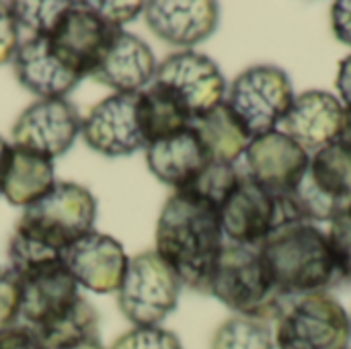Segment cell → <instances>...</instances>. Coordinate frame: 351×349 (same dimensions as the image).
I'll use <instances>...</instances> for the list:
<instances>
[{"instance_id": "6da1fadb", "label": "cell", "mask_w": 351, "mask_h": 349, "mask_svg": "<svg viewBox=\"0 0 351 349\" xmlns=\"http://www.w3.org/2000/svg\"><path fill=\"white\" fill-rule=\"evenodd\" d=\"M97 200L78 183H56L41 200L25 208L8 243L14 276L62 261L66 249L93 232Z\"/></svg>"}, {"instance_id": "7a4b0ae2", "label": "cell", "mask_w": 351, "mask_h": 349, "mask_svg": "<svg viewBox=\"0 0 351 349\" xmlns=\"http://www.w3.org/2000/svg\"><path fill=\"white\" fill-rule=\"evenodd\" d=\"M154 241V251L183 286L208 292L212 269L224 247L218 208L191 193L173 191L160 210Z\"/></svg>"}, {"instance_id": "3957f363", "label": "cell", "mask_w": 351, "mask_h": 349, "mask_svg": "<svg viewBox=\"0 0 351 349\" xmlns=\"http://www.w3.org/2000/svg\"><path fill=\"white\" fill-rule=\"evenodd\" d=\"M259 251L274 286L286 300L327 292L339 280L327 232L317 224L284 222L259 245Z\"/></svg>"}, {"instance_id": "277c9868", "label": "cell", "mask_w": 351, "mask_h": 349, "mask_svg": "<svg viewBox=\"0 0 351 349\" xmlns=\"http://www.w3.org/2000/svg\"><path fill=\"white\" fill-rule=\"evenodd\" d=\"M208 294L239 317L276 321L286 298L274 286L259 247L224 243L212 269Z\"/></svg>"}, {"instance_id": "5b68a950", "label": "cell", "mask_w": 351, "mask_h": 349, "mask_svg": "<svg viewBox=\"0 0 351 349\" xmlns=\"http://www.w3.org/2000/svg\"><path fill=\"white\" fill-rule=\"evenodd\" d=\"M276 349H348L351 319L331 292L288 298L274 325Z\"/></svg>"}, {"instance_id": "8992f818", "label": "cell", "mask_w": 351, "mask_h": 349, "mask_svg": "<svg viewBox=\"0 0 351 349\" xmlns=\"http://www.w3.org/2000/svg\"><path fill=\"white\" fill-rule=\"evenodd\" d=\"M294 97L286 70L274 64H255L232 80L224 103L253 140L278 130Z\"/></svg>"}, {"instance_id": "52a82bcc", "label": "cell", "mask_w": 351, "mask_h": 349, "mask_svg": "<svg viewBox=\"0 0 351 349\" xmlns=\"http://www.w3.org/2000/svg\"><path fill=\"white\" fill-rule=\"evenodd\" d=\"M284 200L294 220L331 222L351 204V160L346 152L331 144L311 154L306 173Z\"/></svg>"}, {"instance_id": "ba28073f", "label": "cell", "mask_w": 351, "mask_h": 349, "mask_svg": "<svg viewBox=\"0 0 351 349\" xmlns=\"http://www.w3.org/2000/svg\"><path fill=\"white\" fill-rule=\"evenodd\" d=\"M181 288V280L160 255L156 251H144L128 261L117 290V304L134 327H160L177 309Z\"/></svg>"}, {"instance_id": "9c48e42d", "label": "cell", "mask_w": 351, "mask_h": 349, "mask_svg": "<svg viewBox=\"0 0 351 349\" xmlns=\"http://www.w3.org/2000/svg\"><path fill=\"white\" fill-rule=\"evenodd\" d=\"M156 84L169 88L189 111L191 119H197L226 99V78L218 64L206 53L183 49L167 56L154 72Z\"/></svg>"}, {"instance_id": "30bf717a", "label": "cell", "mask_w": 351, "mask_h": 349, "mask_svg": "<svg viewBox=\"0 0 351 349\" xmlns=\"http://www.w3.org/2000/svg\"><path fill=\"white\" fill-rule=\"evenodd\" d=\"M218 214L224 237L245 247H259L280 224L294 220L286 200L261 189L245 171L234 191L218 208Z\"/></svg>"}, {"instance_id": "8fae6325", "label": "cell", "mask_w": 351, "mask_h": 349, "mask_svg": "<svg viewBox=\"0 0 351 349\" xmlns=\"http://www.w3.org/2000/svg\"><path fill=\"white\" fill-rule=\"evenodd\" d=\"M84 142L103 156H128L146 148L140 123V91L115 93L97 103L82 119Z\"/></svg>"}, {"instance_id": "7c38bea8", "label": "cell", "mask_w": 351, "mask_h": 349, "mask_svg": "<svg viewBox=\"0 0 351 349\" xmlns=\"http://www.w3.org/2000/svg\"><path fill=\"white\" fill-rule=\"evenodd\" d=\"M80 128V113L70 101L39 99L16 117L12 140L14 146L53 160L72 148Z\"/></svg>"}, {"instance_id": "4fadbf2b", "label": "cell", "mask_w": 351, "mask_h": 349, "mask_svg": "<svg viewBox=\"0 0 351 349\" xmlns=\"http://www.w3.org/2000/svg\"><path fill=\"white\" fill-rule=\"evenodd\" d=\"M243 158L245 175L276 197L288 195L311 165V154L282 130L253 138Z\"/></svg>"}, {"instance_id": "5bb4252c", "label": "cell", "mask_w": 351, "mask_h": 349, "mask_svg": "<svg viewBox=\"0 0 351 349\" xmlns=\"http://www.w3.org/2000/svg\"><path fill=\"white\" fill-rule=\"evenodd\" d=\"M117 29L123 27L105 23L84 0L70 2L58 27L45 39L80 78H86L95 72L107 43Z\"/></svg>"}, {"instance_id": "9a60e30c", "label": "cell", "mask_w": 351, "mask_h": 349, "mask_svg": "<svg viewBox=\"0 0 351 349\" xmlns=\"http://www.w3.org/2000/svg\"><path fill=\"white\" fill-rule=\"evenodd\" d=\"M21 290L19 317L33 331L49 325L80 298L78 284L68 272L64 259L37 265L16 276Z\"/></svg>"}, {"instance_id": "2e32d148", "label": "cell", "mask_w": 351, "mask_h": 349, "mask_svg": "<svg viewBox=\"0 0 351 349\" xmlns=\"http://www.w3.org/2000/svg\"><path fill=\"white\" fill-rule=\"evenodd\" d=\"M343 115L346 107L339 97L329 91L311 88L294 97L280 125L302 150L315 154L337 142Z\"/></svg>"}, {"instance_id": "e0dca14e", "label": "cell", "mask_w": 351, "mask_h": 349, "mask_svg": "<svg viewBox=\"0 0 351 349\" xmlns=\"http://www.w3.org/2000/svg\"><path fill=\"white\" fill-rule=\"evenodd\" d=\"M142 14L158 39L183 49L210 39L220 23V6L212 0L146 2Z\"/></svg>"}, {"instance_id": "ac0fdd59", "label": "cell", "mask_w": 351, "mask_h": 349, "mask_svg": "<svg viewBox=\"0 0 351 349\" xmlns=\"http://www.w3.org/2000/svg\"><path fill=\"white\" fill-rule=\"evenodd\" d=\"M128 261L130 257L119 241L95 230L72 243L64 253V263L78 288L82 286L95 294L117 292L125 276Z\"/></svg>"}, {"instance_id": "d6986e66", "label": "cell", "mask_w": 351, "mask_h": 349, "mask_svg": "<svg viewBox=\"0 0 351 349\" xmlns=\"http://www.w3.org/2000/svg\"><path fill=\"white\" fill-rule=\"evenodd\" d=\"M154 72L156 60L148 43L125 29H117L90 78L115 93H138L154 80Z\"/></svg>"}, {"instance_id": "ffe728a7", "label": "cell", "mask_w": 351, "mask_h": 349, "mask_svg": "<svg viewBox=\"0 0 351 349\" xmlns=\"http://www.w3.org/2000/svg\"><path fill=\"white\" fill-rule=\"evenodd\" d=\"M12 64L21 86L39 99H66L82 80L45 37L23 39Z\"/></svg>"}, {"instance_id": "44dd1931", "label": "cell", "mask_w": 351, "mask_h": 349, "mask_svg": "<svg viewBox=\"0 0 351 349\" xmlns=\"http://www.w3.org/2000/svg\"><path fill=\"white\" fill-rule=\"evenodd\" d=\"M210 163V152L193 125L146 146V165L150 173L175 191L187 189Z\"/></svg>"}, {"instance_id": "7402d4cb", "label": "cell", "mask_w": 351, "mask_h": 349, "mask_svg": "<svg viewBox=\"0 0 351 349\" xmlns=\"http://www.w3.org/2000/svg\"><path fill=\"white\" fill-rule=\"evenodd\" d=\"M53 179V160L37 152L10 146L6 169L2 175L0 195L16 208H29L41 200L51 187Z\"/></svg>"}, {"instance_id": "603a6c76", "label": "cell", "mask_w": 351, "mask_h": 349, "mask_svg": "<svg viewBox=\"0 0 351 349\" xmlns=\"http://www.w3.org/2000/svg\"><path fill=\"white\" fill-rule=\"evenodd\" d=\"M191 125L199 134L214 163L237 165L245 156V150L251 142L249 134L232 115V111L226 107V103L193 119Z\"/></svg>"}, {"instance_id": "cb8c5ba5", "label": "cell", "mask_w": 351, "mask_h": 349, "mask_svg": "<svg viewBox=\"0 0 351 349\" xmlns=\"http://www.w3.org/2000/svg\"><path fill=\"white\" fill-rule=\"evenodd\" d=\"M191 121L193 119L187 107L169 88L150 82L144 91H140V123L146 146L150 142L179 134L181 130L189 128Z\"/></svg>"}, {"instance_id": "d4e9b609", "label": "cell", "mask_w": 351, "mask_h": 349, "mask_svg": "<svg viewBox=\"0 0 351 349\" xmlns=\"http://www.w3.org/2000/svg\"><path fill=\"white\" fill-rule=\"evenodd\" d=\"M47 349H62L99 339V313L86 298H78L70 311L35 331Z\"/></svg>"}, {"instance_id": "484cf974", "label": "cell", "mask_w": 351, "mask_h": 349, "mask_svg": "<svg viewBox=\"0 0 351 349\" xmlns=\"http://www.w3.org/2000/svg\"><path fill=\"white\" fill-rule=\"evenodd\" d=\"M210 349H276L269 321L253 317H230L212 335Z\"/></svg>"}, {"instance_id": "4316f807", "label": "cell", "mask_w": 351, "mask_h": 349, "mask_svg": "<svg viewBox=\"0 0 351 349\" xmlns=\"http://www.w3.org/2000/svg\"><path fill=\"white\" fill-rule=\"evenodd\" d=\"M241 177H243V169H239L237 165L212 160L208 165V169L187 189H181V191L191 193V195L212 204L214 208H220L226 202V197L234 191Z\"/></svg>"}, {"instance_id": "83f0119b", "label": "cell", "mask_w": 351, "mask_h": 349, "mask_svg": "<svg viewBox=\"0 0 351 349\" xmlns=\"http://www.w3.org/2000/svg\"><path fill=\"white\" fill-rule=\"evenodd\" d=\"M19 31H27V37H49L60 19L68 10L70 2H10Z\"/></svg>"}, {"instance_id": "f1b7e54d", "label": "cell", "mask_w": 351, "mask_h": 349, "mask_svg": "<svg viewBox=\"0 0 351 349\" xmlns=\"http://www.w3.org/2000/svg\"><path fill=\"white\" fill-rule=\"evenodd\" d=\"M329 245L335 257L339 280L351 282V204L329 222Z\"/></svg>"}, {"instance_id": "f546056e", "label": "cell", "mask_w": 351, "mask_h": 349, "mask_svg": "<svg viewBox=\"0 0 351 349\" xmlns=\"http://www.w3.org/2000/svg\"><path fill=\"white\" fill-rule=\"evenodd\" d=\"M109 349H183L181 339L162 327H134L119 335Z\"/></svg>"}, {"instance_id": "4dcf8cb0", "label": "cell", "mask_w": 351, "mask_h": 349, "mask_svg": "<svg viewBox=\"0 0 351 349\" xmlns=\"http://www.w3.org/2000/svg\"><path fill=\"white\" fill-rule=\"evenodd\" d=\"M21 311L19 280L10 267H0V331L16 325Z\"/></svg>"}, {"instance_id": "1f68e13d", "label": "cell", "mask_w": 351, "mask_h": 349, "mask_svg": "<svg viewBox=\"0 0 351 349\" xmlns=\"http://www.w3.org/2000/svg\"><path fill=\"white\" fill-rule=\"evenodd\" d=\"M21 45V31L10 2H0V66L14 60Z\"/></svg>"}, {"instance_id": "d6a6232c", "label": "cell", "mask_w": 351, "mask_h": 349, "mask_svg": "<svg viewBox=\"0 0 351 349\" xmlns=\"http://www.w3.org/2000/svg\"><path fill=\"white\" fill-rule=\"evenodd\" d=\"M144 4L146 2H107V0H99V2H88V6L109 25L113 27H123L125 23L134 21L140 12H144Z\"/></svg>"}, {"instance_id": "836d02e7", "label": "cell", "mask_w": 351, "mask_h": 349, "mask_svg": "<svg viewBox=\"0 0 351 349\" xmlns=\"http://www.w3.org/2000/svg\"><path fill=\"white\" fill-rule=\"evenodd\" d=\"M0 349H47L41 337L27 325H14L0 331Z\"/></svg>"}, {"instance_id": "e575fe53", "label": "cell", "mask_w": 351, "mask_h": 349, "mask_svg": "<svg viewBox=\"0 0 351 349\" xmlns=\"http://www.w3.org/2000/svg\"><path fill=\"white\" fill-rule=\"evenodd\" d=\"M331 29L333 35L351 47V0L333 2L331 6Z\"/></svg>"}, {"instance_id": "d590c367", "label": "cell", "mask_w": 351, "mask_h": 349, "mask_svg": "<svg viewBox=\"0 0 351 349\" xmlns=\"http://www.w3.org/2000/svg\"><path fill=\"white\" fill-rule=\"evenodd\" d=\"M335 86L339 93V101L343 103L346 109H351V53L346 56L337 68V78H335Z\"/></svg>"}, {"instance_id": "8d00e7d4", "label": "cell", "mask_w": 351, "mask_h": 349, "mask_svg": "<svg viewBox=\"0 0 351 349\" xmlns=\"http://www.w3.org/2000/svg\"><path fill=\"white\" fill-rule=\"evenodd\" d=\"M335 144L346 152V156L351 160V109H346L343 125H341V132H339V138Z\"/></svg>"}, {"instance_id": "74e56055", "label": "cell", "mask_w": 351, "mask_h": 349, "mask_svg": "<svg viewBox=\"0 0 351 349\" xmlns=\"http://www.w3.org/2000/svg\"><path fill=\"white\" fill-rule=\"evenodd\" d=\"M8 154H10V144L4 138H0V185H2V175H4V169H6Z\"/></svg>"}, {"instance_id": "f35d334b", "label": "cell", "mask_w": 351, "mask_h": 349, "mask_svg": "<svg viewBox=\"0 0 351 349\" xmlns=\"http://www.w3.org/2000/svg\"><path fill=\"white\" fill-rule=\"evenodd\" d=\"M62 349H105L101 346L99 339H90V341H82V344H76V346H68V348Z\"/></svg>"}, {"instance_id": "ab89813d", "label": "cell", "mask_w": 351, "mask_h": 349, "mask_svg": "<svg viewBox=\"0 0 351 349\" xmlns=\"http://www.w3.org/2000/svg\"><path fill=\"white\" fill-rule=\"evenodd\" d=\"M350 319H351V315H350Z\"/></svg>"}, {"instance_id": "60d3db41", "label": "cell", "mask_w": 351, "mask_h": 349, "mask_svg": "<svg viewBox=\"0 0 351 349\" xmlns=\"http://www.w3.org/2000/svg\"><path fill=\"white\" fill-rule=\"evenodd\" d=\"M348 349H351V348H348Z\"/></svg>"}]
</instances>
